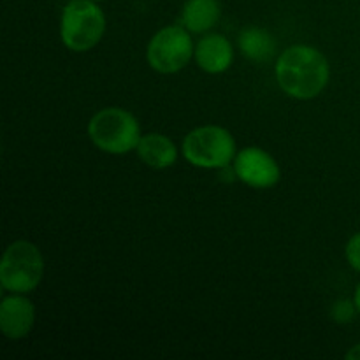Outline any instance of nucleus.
<instances>
[{
	"instance_id": "f257e3e1",
	"label": "nucleus",
	"mask_w": 360,
	"mask_h": 360,
	"mask_svg": "<svg viewBox=\"0 0 360 360\" xmlns=\"http://www.w3.org/2000/svg\"><path fill=\"white\" fill-rule=\"evenodd\" d=\"M330 77L329 62L311 46H290L276 62V79L288 97L309 101L319 97Z\"/></svg>"
},
{
	"instance_id": "f03ea898",
	"label": "nucleus",
	"mask_w": 360,
	"mask_h": 360,
	"mask_svg": "<svg viewBox=\"0 0 360 360\" xmlns=\"http://www.w3.org/2000/svg\"><path fill=\"white\" fill-rule=\"evenodd\" d=\"M88 136L98 150L111 155H123L137 150L141 127L132 112L120 108H105L91 116Z\"/></svg>"
},
{
	"instance_id": "7ed1b4c3",
	"label": "nucleus",
	"mask_w": 360,
	"mask_h": 360,
	"mask_svg": "<svg viewBox=\"0 0 360 360\" xmlns=\"http://www.w3.org/2000/svg\"><path fill=\"white\" fill-rule=\"evenodd\" d=\"M105 32V16L95 0H70L62 11L60 35L70 51L95 48Z\"/></svg>"
},
{
	"instance_id": "20e7f679",
	"label": "nucleus",
	"mask_w": 360,
	"mask_h": 360,
	"mask_svg": "<svg viewBox=\"0 0 360 360\" xmlns=\"http://www.w3.org/2000/svg\"><path fill=\"white\" fill-rule=\"evenodd\" d=\"M183 155L195 167L225 169L236 158V141L224 127H197L186 134Z\"/></svg>"
},
{
	"instance_id": "39448f33",
	"label": "nucleus",
	"mask_w": 360,
	"mask_h": 360,
	"mask_svg": "<svg viewBox=\"0 0 360 360\" xmlns=\"http://www.w3.org/2000/svg\"><path fill=\"white\" fill-rule=\"evenodd\" d=\"M44 274L42 253L28 241H14L4 252L0 262V285L13 294L35 290Z\"/></svg>"
},
{
	"instance_id": "423d86ee",
	"label": "nucleus",
	"mask_w": 360,
	"mask_h": 360,
	"mask_svg": "<svg viewBox=\"0 0 360 360\" xmlns=\"http://www.w3.org/2000/svg\"><path fill=\"white\" fill-rule=\"evenodd\" d=\"M195 55L192 37L183 27H165L151 37L146 58L151 69L162 74L179 72Z\"/></svg>"
},
{
	"instance_id": "0eeeda50",
	"label": "nucleus",
	"mask_w": 360,
	"mask_h": 360,
	"mask_svg": "<svg viewBox=\"0 0 360 360\" xmlns=\"http://www.w3.org/2000/svg\"><path fill=\"white\" fill-rule=\"evenodd\" d=\"M234 172L245 185L252 188H271L280 181V165L262 148L250 146L234 158Z\"/></svg>"
},
{
	"instance_id": "6e6552de",
	"label": "nucleus",
	"mask_w": 360,
	"mask_h": 360,
	"mask_svg": "<svg viewBox=\"0 0 360 360\" xmlns=\"http://www.w3.org/2000/svg\"><path fill=\"white\" fill-rule=\"evenodd\" d=\"M35 308L23 295H11L0 304V329L7 340H21L32 330Z\"/></svg>"
},
{
	"instance_id": "1a4fd4ad",
	"label": "nucleus",
	"mask_w": 360,
	"mask_h": 360,
	"mask_svg": "<svg viewBox=\"0 0 360 360\" xmlns=\"http://www.w3.org/2000/svg\"><path fill=\"white\" fill-rule=\"evenodd\" d=\"M197 65L210 74H221L232 65L234 49L229 39L220 34H210L199 41L195 48Z\"/></svg>"
},
{
	"instance_id": "9d476101",
	"label": "nucleus",
	"mask_w": 360,
	"mask_h": 360,
	"mask_svg": "<svg viewBox=\"0 0 360 360\" xmlns=\"http://www.w3.org/2000/svg\"><path fill=\"white\" fill-rule=\"evenodd\" d=\"M137 155L151 169L171 167L178 160V148L164 134H146L137 144Z\"/></svg>"
},
{
	"instance_id": "9b49d317",
	"label": "nucleus",
	"mask_w": 360,
	"mask_h": 360,
	"mask_svg": "<svg viewBox=\"0 0 360 360\" xmlns=\"http://www.w3.org/2000/svg\"><path fill=\"white\" fill-rule=\"evenodd\" d=\"M220 16L221 6L218 0H186L181 11L183 27L195 34L211 30Z\"/></svg>"
},
{
	"instance_id": "f8f14e48",
	"label": "nucleus",
	"mask_w": 360,
	"mask_h": 360,
	"mask_svg": "<svg viewBox=\"0 0 360 360\" xmlns=\"http://www.w3.org/2000/svg\"><path fill=\"white\" fill-rule=\"evenodd\" d=\"M239 49L253 62H266L276 51V42L264 28L248 27L239 34Z\"/></svg>"
},
{
	"instance_id": "ddd939ff",
	"label": "nucleus",
	"mask_w": 360,
	"mask_h": 360,
	"mask_svg": "<svg viewBox=\"0 0 360 360\" xmlns=\"http://www.w3.org/2000/svg\"><path fill=\"white\" fill-rule=\"evenodd\" d=\"M355 309H357L355 302L348 301V299H343V301L334 302L333 308H330V316H333L334 322L348 323L354 320Z\"/></svg>"
},
{
	"instance_id": "4468645a",
	"label": "nucleus",
	"mask_w": 360,
	"mask_h": 360,
	"mask_svg": "<svg viewBox=\"0 0 360 360\" xmlns=\"http://www.w3.org/2000/svg\"><path fill=\"white\" fill-rule=\"evenodd\" d=\"M347 260L355 271H360V232L352 236L347 245Z\"/></svg>"
},
{
	"instance_id": "2eb2a0df",
	"label": "nucleus",
	"mask_w": 360,
	"mask_h": 360,
	"mask_svg": "<svg viewBox=\"0 0 360 360\" xmlns=\"http://www.w3.org/2000/svg\"><path fill=\"white\" fill-rule=\"evenodd\" d=\"M345 357H347V360H360V343L355 345L354 348H350Z\"/></svg>"
},
{
	"instance_id": "dca6fc26",
	"label": "nucleus",
	"mask_w": 360,
	"mask_h": 360,
	"mask_svg": "<svg viewBox=\"0 0 360 360\" xmlns=\"http://www.w3.org/2000/svg\"><path fill=\"white\" fill-rule=\"evenodd\" d=\"M354 302H355V306H357V311L360 313V283H359L357 290H355V297H354Z\"/></svg>"
},
{
	"instance_id": "f3484780",
	"label": "nucleus",
	"mask_w": 360,
	"mask_h": 360,
	"mask_svg": "<svg viewBox=\"0 0 360 360\" xmlns=\"http://www.w3.org/2000/svg\"><path fill=\"white\" fill-rule=\"evenodd\" d=\"M95 2H102V0H95Z\"/></svg>"
}]
</instances>
